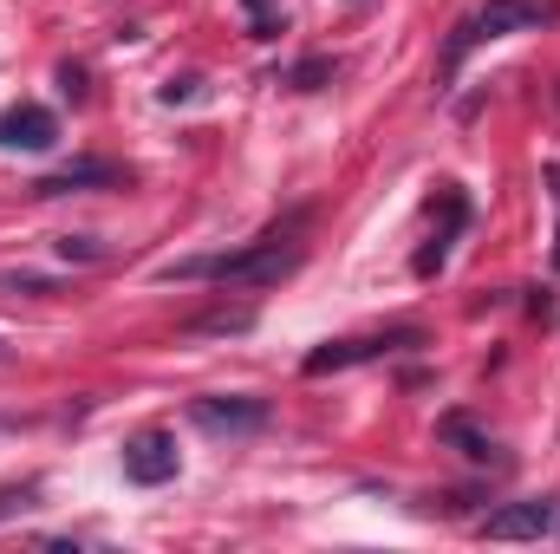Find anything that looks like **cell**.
<instances>
[{
    "instance_id": "obj_1",
    "label": "cell",
    "mask_w": 560,
    "mask_h": 554,
    "mask_svg": "<svg viewBox=\"0 0 560 554\" xmlns=\"http://www.w3.org/2000/svg\"><path fill=\"white\" fill-rule=\"evenodd\" d=\"M287 235H261L255 249H242V255H196V262H176V268H163V280H222V287H268L280 280L293 262H300V249H280Z\"/></svg>"
},
{
    "instance_id": "obj_2",
    "label": "cell",
    "mask_w": 560,
    "mask_h": 554,
    "mask_svg": "<svg viewBox=\"0 0 560 554\" xmlns=\"http://www.w3.org/2000/svg\"><path fill=\"white\" fill-rule=\"evenodd\" d=\"M541 20H555V7H541V0H489V7H476V13L450 33V46H443V72H456L482 39H509V33L541 26Z\"/></svg>"
},
{
    "instance_id": "obj_3",
    "label": "cell",
    "mask_w": 560,
    "mask_h": 554,
    "mask_svg": "<svg viewBox=\"0 0 560 554\" xmlns=\"http://www.w3.org/2000/svg\"><path fill=\"white\" fill-rule=\"evenodd\" d=\"M189 417L209 437H255L268 424V399H255V392H215V399H196Z\"/></svg>"
},
{
    "instance_id": "obj_4",
    "label": "cell",
    "mask_w": 560,
    "mask_h": 554,
    "mask_svg": "<svg viewBox=\"0 0 560 554\" xmlns=\"http://www.w3.org/2000/svg\"><path fill=\"white\" fill-rule=\"evenodd\" d=\"M418 339H423L418 326H398V333H365V339H332V346L306 353V379H319V372H346V366H365V359L398 353V346H418Z\"/></svg>"
},
{
    "instance_id": "obj_5",
    "label": "cell",
    "mask_w": 560,
    "mask_h": 554,
    "mask_svg": "<svg viewBox=\"0 0 560 554\" xmlns=\"http://www.w3.org/2000/svg\"><path fill=\"white\" fill-rule=\"evenodd\" d=\"M176 470H183V457H176V437H170V430H138V437H125V476H131V483L156 489V483H176Z\"/></svg>"
},
{
    "instance_id": "obj_6",
    "label": "cell",
    "mask_w": 560,
    "mask_h": 554,
    "mask_svg": "<svg viewBox=\"0 0 560 554\" xmlns=\"http://www.w3.org/2000/svg\"><path fill=\"white\" fill-rule=\"evenodd\" d=\"M125 183H131V170H125V163H112V157H79V163H66V170L39 176V183H33V196H72V189H125Z\"/></svg>"
},
{
    "instance_id": "obj_7",
    "label": "cell",
    "mask_w": 560,
    "mask_h": 554,
    "mask_svg": "<svg viewBox=\"0 0 560 554\" xmlns=\"http://www.w3.org/2000/svg\"><path fill=\"white\" fill-rule=\"evenodd\" d=\"M555 522H560V509L548 496H535V503H502V509L482 522V535H495V542H541Z\"/></svg>"
},
{
    "instance_id": "obj_8",
    "label": "cell",
    "mask_w": 560,
    "mask_h": 554,
    "mask_svg": "<svg viewBox=\"0 0 560 554\" xmlns=\"http://www.w3.org/2000/svg\"><path fill=\"white\" fill-rule=\"evenodd\" d=\"M59 143V118L46 105H7L0 112V150H52Z\"/></svg>"
},
{
    "instance_id": "obj_9",
    "label": "cell",
    "mask_w": 560,
    "mask_h": 554,
    "mask_svg": "<svg viewBox=\"0 0 560 554\" xmlns=\"http://www.w3.org/2000/svg\"><path fill=\"white\" fill-rule=\"evenodd\" d=\"M436 437H443V443H456V450H463V457H476V463H489V457H495V443H489V430H476V424H469L463 412L436 417Z\"/></svg>"
},
{
    "instance_id": "obj_10",
    "label": "cell",
    "mask_w": 560,
    "mask_h": 554,
    "mask_svg": "<svg viewBox=\"0 0 560 554\" xmlns=\"http://www.w3.org/2000/svg\"><path fill=\"white\" fill-rule=\"evenodd\" d=\"M463 216H469V209H463V196H450V222H463ZM450 235H456V229H443V235H436V242L418 255V275H436V268H443V255H450Z\"/></svg>"
},
{
    "instance_id": "obj_11",
    "label": "cell",
    "mask_w": 560,
    "mask_h": 554,
    "mask_svg": "<svg viewBox=\"0 0 560 554\" xmlns=\"http://www.w3.org/2000/svg\"><path fill=\"white\" fill-rule=\"evenodd\" d=\"M33 503H39V483H20V489H0V522H7V516H26Z\"/></svg>"
},
{
    "instance_id": "obj_12",
    "label": "cell",
    "mask_w": 560,
    "mask_h": 554,
    "mask_svg": "<svg viewBox=\"0 0 560 554\" xmlns=\"http://www.w3.org/2000/svg\"><path fill=\"white\" fill-rule=\"evenodd\" d=\"M319 79H332V59H306V66H293V72H287V85H300V92H313Z\"/></svg>"
},
{
    "instance_id": "obj_13",
    "label": "cell",
    "mask_w": 560,
    "mask_h": 554,
    "mask_svg": "<svg viewBox=\"0 0 560 554\" xmlns=\"http://www.w3.org/2000/svg\"><path fill=\"white\" fill-rule=\"evenodd\" d=\"M59 255H66V262H105V249H98L92 235H59Z\"/></svg>"
},
{
    "instance_id": "obj_14",
    "label": "cell",
    "mask_w": 560,
    "mask_h": 554,
    "mask_svg": "<svg viewBox=\"0 0 560 554\" xmlns=\"http://www.w3.org/2000/svg\"><path fill=\"white\" fill-rule=\"evenodd\" d=\"M242 7L255 13V39H275V33H280V20H275V7H268V0H242Z\"/></svg>"
},
{
    "instance_id": "obj_15",
    "label": "cell",
    "mask_w": 560,
    "mask_h": 554,
    "mask_svg": "<svg viewBox=\"0 0 560 554\" xmlns=\"http://www.w3.org/2000/svg\"><path fill=\"white\" fill-rule=\"evenodd\" d=\"M189 92H196V79H170V85H163V105H176V99H189Z\"/></svg>"
},
{
    "instance_id": "obj_16",
    "label": "cell",
    "mask_w": 560,
    "mask_h": 554,
    "mask_svg": "<svg viewBox=\"0 0 560 554\" xmlns=\"http://www.w3.org/2000/svg\"><path fill=\"white\" fill-rule=\"evenodd\" d=\"M555 268H560V249H555Z\"/></svg>"
}]
</instances>
